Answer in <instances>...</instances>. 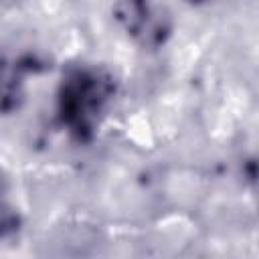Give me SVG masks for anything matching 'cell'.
<instances>
[{
    "mask_svg": "<svg viewBox=\"0 0 259 259\" xmlns=\"http://www.w3.org/2000/svg\"><path fill=\"white\" fill-rule=\"evenodd\" d=\"M113 93V81L107 73L91 67L71 69L59 91V115L77 138L85 140L95 132L99 115Z\"/></svg>",
    "mask_w": 259,
    "mask_h": 259,
    "instance_id": "1",
    "label": "cell"
},
{
    "mask_svg": "<svg viewBox=\"0 0 259 259\" xmlns=\"http://www.w3.org/2000/svg\"><path fill=\"white\" fill-rule=\"evenodd\" d=\"M113 16L127 34L142 38L144 42H152V38L162 40V32L166 30L162 20L154 18L148 0H117Z\"/></svg>",
    "mask_w": 259,
    "mask_h": 259,
    "instance_id": "2",
    "label": "cell"
},
{
    "mask_svg": "<svg viewBox=\"0 0 259 259\" xmlns=\"http://www.w3.org/2000/svg\"><path fill=\"white\" fill-rule=\"evenodd\" d=\"M190 4H204V2H208V0H188Z\"/></svg>",
    "mask_w": 259,
    "mask_h": 259,
    "instance_id": "3",
    "label": "cell"
}]
</instances>
